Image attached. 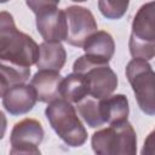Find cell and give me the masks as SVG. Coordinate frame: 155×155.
I'll use <instances>...</instances> for the list:
<instances>
[{
    "instance_id": "3",
    "label": "cell",
    "mask_w": 155,
    "mask_h": 155,
    "mask_svg": "<svg viewBox=\"0 0 155 155\" xmlns=\"http://www.w3.org/2000/svg\"><path fill=\"white\" fill-rule=\"evenodd\" d=\"M91 145L98 155H134L137 153V134L133 126L124 120L94 132Z\"/></svg>"
},
{
    "instance_id": "5",
    "label": "cell",
    "mask_w": 155,
    "mask_h": 155,
    "mask_svg": "<svg viewBox=\"0 0 155 155\" xmlns=\"http://www.w3.org/2000/svg\"><path fill=\"white\" fill-rule=\"evenodd\" d=\"M126 76L132 86L137 104L149 116L155 114L154 70L145 59L133 58L126 67Z\"/></svg>"
},
{
    "instance_id": "17",
    "label": "cell",
    "mask_w": 155,
    "mask_h": 155,
    "mask_svg": "<svg viewBox=\"0 0 155 155\" xmlns=\"http://www.w3.org/2000/svg\"><path fill=\"white\" fill-rule=\"evenodd\" d=\"M78 104V111L84 121L92 128L99 127L104 125L101 120L99 111H98V99L93 97H85Z\"/></svg>"
},
{
    "instance_id": "21",
    "label": "cell",
    "mask_w": 155,
    "mask_h": 155,
    "mask_svg": "<svg viewBox=\"0 0 155 155\" xmlns=\"http://www.w3.org/2000/svg\"><path fill=\"white\" fill-rule=\"evenodd\" d=\"M71 1H75V2H84V1H87V0H71Z\"/></svg>"
},
{
    "instance_id": "13",
    "label": "cell",
    "mask_w": 155,
    "mask_h": 155,
    "mask_svg": "<svg viewBox=\"0 0 155 155\" xmlns=\"http://www.w3.org/2000/svg\"><path fill=\"white\" fill-rule=\"evenodd\" d=\"M98 111L103 124H115L127 120L130 107L125 94H110L98 99Z\"/></svg>"
},
{
    "instance_id": "18",
    "label": "cell",
    "mask_w": 155,
    "mask_h": 155,
    "mask_svg": "<svg viewBox=\"0 0 155 155\" xmlns=\"http://www.w3.org/2000/svg\"><path fill=\"white\" fill-rule=\"evenodd\" d=\"M130 5V0H98V8L101 13L108 19L121 18Z\"/></svg>"
},
{
    "instance_id": "9",
    "label": "cell",
    "mask_w": 155,
    "mask_h": 155,
    "mask_svg": "<svg viewBox=\"0 0 155 155\" xmlns=\"http://www.w3.org/2000/svg\"><path fill=\"white\" fill-rule=\"evenodd\" d=\"M36 29L45 41L61 42L67 38V18L63 10L45 8L36 13Z\"/></svg>"
},
{
    "instance_id": "6",
    "label": "cell",
    "mask_w": 155,
    "mask_h": 155,
    "mask_svg": "<svg viewBox=\"0 0 155 155\" xmlns=\"http://www.w3.org/2000/svg\"><path fill=\"white\" fill-rule=\"evenodd\" d=\"M73 70L86 78L90 88L88 96L93 98L101 99L110 96L117 87V76L108 63L91 61L84 54L74 62Z\"/></svg>"
},
{
    "instance_id": "7",
    "label": "cell",
    "mask_w": 155,
    "mask_h": 155,
    "mask_svg": "<svg viewBox=\"0 0 155 155\" xmlns=\"http://www.w3.org/2000/svg\"><path fill=\"white\" fill-rule=\"evenodd\" d=\"M45 132L41 124L35 119H23L15 124L10 143L12 145L11 154H33L39 155V145L44 139Z\"/></svg>"
},
{
    "instance_id": "22",
    "label": "cell",
    "mask_w": 155,
    "mask_h": 155,
    "mask_svg": "<svg viewBox=\"0 0 155 155\" xmlns=\"http://www.w3.org/2000/svg\"><path fill=\"white\" fill-rule=\"evenodd\" d=\"M8 0H0V4H4V2H7Z\"/></svg>"
},
{
    "instance_id": "15",
    "label": "cell",
    "mask_w": 155,
    "mask_h": 155,
    "mask_svg": "<svg viewBox=\"0 0 155 155\" xmlns=\"http://www.w3.org/2000/svg\"><path fill=\"white\" fill-rule=\"evenodd\" d=\"M90 93L88 82L80 73H71L61 82V98L70 103H79Z\"/></svg>"
},
{
    "instance_id": "8",
    "label": "cell",
    "mask_w": 155,
    "mask_h": 155,
    "mask_svg": "<svg viewBox=\"0 0 155 155\" xmlns=\"http://www.w3.org/2000/svg\"><path fill=\"white\" fill-rule=\"evenodd\" d=\"M67 18L65 41L76 47H82L84 42L97 31V22L93 13L82 6H68L64 8Z\"/></svg>"
},
{
    "instance_id": "12",
    "label": "cell",
    "mask_w": 155,
    "mask_h": 155,
    "mask_svg": "<svg viewBox=\"0 0 155 155\" xmlns=\"http://www.w3.org/2000/svg\"><path fill=\"white\" fill-rule=\"evenodd\" d=\"M82 48L85 51V56L91 61L109 63L115 52V42L109 33L99 30L88 36V39L84 42Z\"/></svg>"
},
{
    "instance_id": "14",
    "label": "cell",
    "mask_w": 155,
    "mask_h": 155,
    "mask_svg": "<svg viewBox=\"0 0 155 155\" xmlns=\"http://www.w3.org/2000/svg\"><path fill=\"white\" fill-rule=\"evenodd\" d=\"M67 59V52L61 42H48L44 41L39 46V57L36 61V67L39 69H50L59 71Z\"/></svg>"
},
{
    "instance_id": "19",
    "label": "cell",
    "mask_w": 155,
    "mask_h": 155,
    "mask_svg": "<svg viewBox=\"0 0 155 155\" xmlns=\"http://www.w3.org/2000/svg\"><path fill=\"white\" fill-rule=\"evenodd\" d=\"M27 6L36 15L38 12L50 8V7H57L59 4V0H25Z\"/></svg>"
},
{
    "instance_id": "16",
    "label": "cell",
    "mask_w": 155,
    "mask_h": 155,
    "mask_svg": "<svg viewBox=\"0 0 155 155\" xmlns=\"http://www.w3.org/2000/svg\"><path fill=\"white\" fill-rule=\"evenodd\" d=\"M0 74L4 76L8 86L12 87L15 85L24 84L29 79L30 68L0 59Z\"/></svg>"
},
{
    "instance_id": "4",
    "label": "cell",
    "mask_w": 155,
    "mask_h": 155,
    "mask_svg": "<svg viewBox=\"0 0 155 155\" xmlns=\"http://www.w3.org/2000/svg\"><path fill=\"white\" fill-rule=\"evenodd\" d=\"M154 2H147L137 11L128 41L130 53L133 58L150 61L155 54Z\"/></svg>"
},
{
    "instance_id": "1",
    "label": "cell",
    "mask_w": 155,
    "mask_h": 155,
    "mask_svg": "<svg viewBox=\"0 0 155 155\" xmlns=\"http://www.w3.org/2000/svg\"><path fill=\"white\" fill-rule=\"evenodd\" d=\"M39 57V45L25 33L17 29L12 15L0 12V59L23 67L35 64Z\"/></svg>"
},
{
    "instance_id": "2",
    "label": "cell",
    "mask_w": 155,
    "mask_h": 155,
    "mask_svg": "<svg viewBox=\"0 0 155 155\" xmlns=\"http://www.w3.org/2000/svg\"><path fill=\"white\" fill-rule=\"evenodd\" d=\"M45 115L58 137L70 147H81L87 139V131L80 121L75 108L64 98L48 103Z\"/></svg>"
},
{
    "instance_id": "10",
    "label": "cell",
    "mask_w": 155,
    "mask_h": 155,
    "mask_svg": "<svg viewBox=\"0 0 155 155\" xmlns=\"http://www.w3.org/2000/svg\"><path fill=\"white\" fill-rule=\"evenodd\" d=\"M35 103L36 94L31 85H15L2 96V105L11 115L27 114L34 108Z\"/></svg>"
},
{
    "instance_id": "20",
    "label": "cell",
    "mask_w": 155,
    "mask_h": 155,
    "mask_svg": "<svg viewBox=\"0 0 155 155\" xmlns=\"http://www.w3.org/2000/svg\"><path fill=\"white\" fill-rule=\"evenodd\" d=\"M6 127H7V120L6 116L2 111H0V139L4 138L5 132H6Z\"/></svg>"
},
{
    "instance_id": "11",
    "label": "cell",
    "mask_w": 155,
    "mask_h": 155,
    "mask_svg": "<svg viewBox=\"0 0 155 155\" xmlns=\"http://www.w3.org/2000/svg\"><path fill=\"white\" fill-rule=\"evenodd\" d=\"M63 78L57 70L40 69L31 78L30 85L35 91L36 101L50 103L61 97V82Z\"/></svg>"
}]
</instances>
